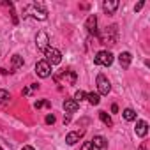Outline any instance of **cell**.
I'll list each match as a JSON object with an SVG mask.
<instances>
[{
    "instance_id": "484cf974",
    "label": "cell",
    "mask_w": 150,
    "mask_h": 150,
    "mask_svg": "<svg viewBox=\"0 0 150 150\" xmlns=\"http://www.w3.org/2000/svg\"><path fill=\"white\" fill-rule=\"evenodd\" d=\"M111 111L117 113V111H118V106H117V104H111Z\"/></svg>"
},
{
    "instance_id": "83f0119b",
    "label": "cell",
    "mask_w": 150,
    "mask_h": 150,
    "mask_svg": "<svg viewBox=\"0 0 150 150\" xmlns=\"http://www.w3.org/2000/svg\"><path fill=\"white\" fill-rule=\"evenodd\" d=\"M139 150H146V148H145V145H141V146H139Z\"/></svg>"
},
{
    "instance_id": "8992f818",
    "label": "cell",
    "mask_w": 150,
    "mask_h": 150,
    "mask_svg": "<svg viewBox=\"0 0 150 150\" xmlns=\"http://www.w3.org/2000/svg\"><path fill=\"white\" fill-rule=\"evenodd\" d=\"M35 72L39 78H50L51 76V65L46 60H39L35 64Z\"/></svg>"
},
{
    "instance_id": "9c48e42d",
    "label": "cell",
    "mask_w": 150,
    "mask_h": 150,
    "mask_svg": "<svg viewBox=\"0 0 150 150\" xmlns=\"http://www.w3.org/2000/svg\"><path fill=\"white\" fill-rule=\"evenodd\" d=\"M103 9H104L106 14H115V11L118 9V0H104Z\"/></svg>"
},
{
    "instance_id": "ffe728a7",
    "label": "cell",
    "mask_w": 150,
    "mask_h": 150,
    "mask_svg": "<svg viewBox=\"0 0 150 150\" xmlns=\"http://www.w3.org/2000/svg\"><path fill=\"white\" fill-rule=\"evenodd\" d=\"M85 99H87V94H85L83 90H78L76 94H74V101H76L78 104H80L81 101H85Z\"/></svg>"
},
{
    "instance_id": "30bf717a",
    "label": "cell",
    "mask_w": 150,
    "mask_h": 150,
    "mask_svg": "<svg viewBox=\"0 0 150 150\" xmlns=\"http://www.w3.org/2000/svg\"><path fill=\"white\" fill-rule=\"evenodd\" d=\"M83 134H85L83 129H81V131H72V132H69V134L65 136V143H67V145H74L76 141H80V138H83Z\"/></svg>"
},
{
    "instance_id": "6da1fadb",
    "label": "cell",
    "mask_w": 150,
    "mask_h": 150,
    "mask_svg": "<svg viewBox=\"0 0 150 150\" xmlns=\"http://www.w3.org/2000/svg\"><path fill=\"white\" fill-rule=\"evenodd\" d=\"M25 13H28L32 18H35V20H39V21L48 20V11H46L41 4H30V6H27V7H25Z\"/></svg>"
},
{
    "instance_id": "7a4b0ae2",
    "label": "cell",
    "mask_w": 150,
    "mask_h": 150,
    "mask_svg": "<svg viewBox=\"0 0 150 150\" xmlns=\"http://www.w3.org/2000/svg\"><path fill=\"white\" fill-rule=\"evenodd\" d=\"M117 41H118V27H117V25L106 27V32L101 35V42L113 46V44H117Z\"/></svg>"
},
{
    "instance_id": "ac0fdd59",
    "label": "cell",
    "mask_w": 150,
    "mask_h": 150,
    "mask_svg": "<svg viewBox=\"0 0 150 150\" xmlns=\"http://www.w3.org/2000/svg\"><path fill=\"white\" fill-rule=\"evenodd\" d=\"M99 118H101V122H103L104 125H108V127L113 125V120H111V117H110L106 111H99Z\"/></svg>"
},
{
    "instance_id": "e0dca14e",
    "label": "cell",
    "mask_w": 150,
    "mask_h": 150,
    "mask_svg": "<svg viewBox=\"0 0 150 150\" xmlns=\"http://www.w3.org/2000/svg\"><path fill=\"white\" fill-rule=\"evenodd\" d=\"M62 78H64L67 83L74 85V81H76V74H74L72 71H65V72H62Z\"/></svg>"
},
{
    "instance_id": "9a60e30c",
    "label": "cell",
    "mask_w": 150,
    "mask_h": 150,
    "mask_svg": "<svg viewBox=\"0 0 150 150\" xmlns=\"http://www.w3.org/2000/svg\"><path fill=\"white\" fill-rule=\"evenodd\" d=\"M122 117H124L127 122H134V120H136V111L131 110V108H125V110L122 111Z\"/></svg>"
},
{
    "instance_id": "7c38bea8",
    "label": "cell",
    "mask_w": 150,
    "mask_h": 150,
    "mask_svg": "<svg viewBox=\"0 0 150 150\" xmlns=\"http://www.w3.org/2000/svg\"><path fill=\"white\" fill-rule=\"evenodd\" d=\"M118 62H120V67H122V69H127V67L131 65V62H132V55H131L129 51H122V53L118 55Z\"/></svg>"
},
{
    "instance_id": "603a6c76",
    "label": "cell",
    "mask_w": 150,
    "mask_h": 150,
    "mask_svg": "<svg viewBox=\"0 0 150 150\" xmlns=\"http://www.w3.org/2000/svg\"><path fill=\"white\" fill-rule=\"evenodd\" d=\"M81 150H96V148L92 146V143H90V141H85V143L81 145Z\"/></svg>"
},
{
    "instance_id": "2e32d148",
    "label": "cell",
    "mask_w": 150,
    "mask_h": 150,
    "mask_svg": "<svg viewBox=\"0 0 150 150\" xmlns=\"http://www.w3.org/2000/svg\"><path fill=\"white\" fill-rule=\"evenodd\" d=\"M87 101H88L92 106H97V104L101 103V97H99L97 92H90V94H87Z\"/></svg>"
},
{
    "instance_id": "44dd1931",
    "label": "cell",
    "mask_w": 150,
    "mask_h": 150,
    "mask_svg": "<svg viewBox=\"0 0 150 150\" xmlns=\"http://www.w3.org/2000/svg\"><path fill=\"white\" fill-rule=\"evenodd\" d=\"M9 99H11V94L7 90H4V88H0V103H6Z\"/></svg>"
},
{
    "instance_id": "277c9868",
    "label": "cell",
    "mask_w": 150,
    "mask_h": 150,
    "mask_svg": "<svg viewBox=\"0 0 150 150\" xmlns=\"http://www.w3.org/2000/svg\"><path fill=\"white\" fill-rule=\"evenodd\" d=\"M94 64H96V65H104V67H110V65L113 64V53H111V51H108V50L99 51V53L96 55V58H94Z\"/></svg>"
},
{
    "instance_id": "7402d4cb",
    "label": "cell",
    "mask_w": 150,
    "mask_h": 150,
    "mask_svg": "<svg viewBox=\"0 0 150 150\" xmlns=\"http://www.w3.org/2000/svg\"><path fill=\"white\" fill-rule=\"evenodd\" d=\"M55 120H57V118H55V115H46V118H44V122H46L48 125H53V124H55Z\"/></svg>"
},
{
    "instance_id": "52a82bcc",
    "label": "cell",
    "mask_w": 150,
    "mask_h": 150,
    "mask_svg": "<svg viewBox=\"0 0 150 150\" xmlns=\"http://www.w3.org/2000/svg\"><path fill=\"white\" fill-rule=\"evenodd\" d=\"M35 46H37V50L46 51L50 48V35L46 32H42V30L37 32V35H35Z\"/></svg>"
},
{
    "instance_id": "ba28073f",
    "label": "cell",
    "mask_w": 150,
    "mask_h": 150,
    "mask_svg": "<svg viewBox=\"0 0 150 150\" xmlns=\"http://www.w3.org/2000/svg\"><path fill=\"white\" fill-rule=\"evenodd\" d=\"M85 28L90 35H97V16L96 14H90L85 21Z\"/></svg>"
},
{
    "instance_id": "4fadbf2b",
    "label": "cell",
    "mask_w": 150,
    "mask_h": 150,
    "mask_svg": "<svg viewBox=\"0 0 150 150\" xmlns=\"http://www.w3.org/2000/svg\"><path fill=\"white\" fill-rule=\"evenodd\" d=\"M78 108H80V104L74 101V99H65V101H64V110H65V113H76Z\"/></svg>"
},
{
    "instance_id": "d4e9b609",
    "label": "cell",
    "mask_w": 150,
    "mask_h": 150,
    "mask_svg": "<svg viewBox=\"0 0 150 150\" xmlns=\"http://www.w3.org/2000/svg\"><path fill=\"white\" fill-rule=\"evenodd\" d=\"M42 106H44V101H37V103H35V108H37V110L42 108Z\"/></svg>"
},
{
    "instance_id": "cb8c5ba5",
    "label": "cell",
    "mask_w": 150,
    "mask_h": 150,
    "mask_svg": "<svg viewBox=\"0 0 150 150\" xmlns=\"http://www.w3.org/2000/svg\"><path fill=\"white\" fill-rule=\"evenodd\" d=\"M143 6H145V2H139V4H136L134 11H141V9H143Z\"/></svg>"
},
{
    "instance_id": "8fae6325",
    "label": "cell",
    "mask_w": 150,
    "mask_h": 150,
    "mask_svg": "<svg viewBox=\"0 0 150 150\" xmlns=\"http://www.w3.org/2000/svg\"><path fill=\"white\" fill-rule=\"evenodd\" d=\"M134 131H136V136L145 138L146 132H148V124H146L145 120H136V127H134Z\"/></svg>"
},
{
    "instance_id": "f1b7e54d",
    "label": "cell",
    "mask_w": 150,
    "mask_h": 150,
    "mask_svg": "<svg viewBox=\"0 0 150 150\" xmlns=\"http://www.w3.org/2000/svg\"><path fill=\"white\" fill-rule=\"evenodd\" d=\"M0 150H4V148H2V146H0Z\"/></svg>"
},
{
    "instance_id": "5b68a950",
    "label": "cell",
    "mask_w": 150,
    "mask_h": 150,
    "mask_svg": "<svg viewBox=\"0 0 150 150\" xmlns=\"http://www.w3.org/2000/svg\"><path fill=\"white\" fill-rule=\"evenodd\" d=\"M44 57H46L44 60H46L50 65H58V64L62 62V53H60L57 48H51V46L44 51Z\"/></svg>"
},
{
    "instance_id": "5bb4252c",
    "label": "cell",
    "mask_w": 150,
    "mask_h": 150,
    "mask_svg": "<svg viewBox=\"0 0 150 150\" xmlns=\"http://www.w3.org/2000/svg\"><path fill=\"white\" fill-rule=\"evenodd\" d=\"M90 143H92V146H94V148H99V150L106 148V139H104L103 136H94V139H92Z\"/></svg>"
},
{
    "instance_id": "3957f363",
    "label": "cell",
    "mask_w": 150,
    "mask_h": 150,
    "mask_svg": "<svg viewBox=\"0 0 150 150\" xmlns=\"http://www.w3.org/2000/svg\"><path fill=\"white\" fill-rule=\"evenodd\" d=\"M96 85H97V94L99 96H108L111 92V83H110V80L104 76V74H97Z\"/></svg>"
},
{
    "instance_id": "4316f807",
    "label": "cell",
    "mask_w": 150,
    "mask_h": 150,
    "mask_svg": "<svg viewBox=\"0 0 150 150\" xmlns=\"http://www.w3.org/2000/svg\"><path fill=\"white\" fill-rule=\"evenodd\" d=\"M21 150H35V148H34V146H30V145H25Z\"/></svg>"
},
{
    "instance_id": "d6986e66",
    "label": "cell",
    "mask_w": 150,
    "mask_h": 150,
    "mask_svg": "<svg viewBox=\"0 0 150 150\" xmlns=\"http://www.w3.org/2000/svg\"><path fill=\"white\" fill-rule=\"evenodd\" d=\"M23 67V57L21 55H13V71Z\"/></svg>"
}]
</instances>
